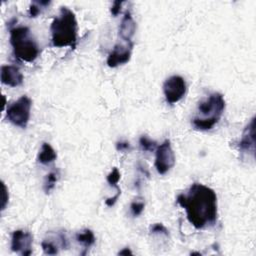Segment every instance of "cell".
<instances>
[{
	"label": "cell",
	"instance_id": "cell-1",
	"mask_svg": "<svg viewBox=\"0 0 256 256\" xmlns=\"http://www.w3.org/2000/svg\"><path fill=\"white\" fill-rule=\"evenodd\" d=\"M176 202L184 208L189 223L196 229H206L217 222V195L201 183H193L186 193L177 196Z\"/></svg>",
	"mask_w": 256,
	"mask_h": 256
},
{
	"label": "cell",
	"instance_id": "cell-2",
	"mask_svg": "<svg viewBox=\"0 0 256 256\" xmlns=\"http://www.w3.org/2000/svg\"><path fill=\"white\" fill-rule=\"evenodd\" d=\"M78 24L75 13L68 7H61L59 14L53 19L50 32L54 47L75 48L77 43Z\"/></svg>",
	"mask_w": 256,
	"mask_h": 256
},
{
	"label": "cell",
	"instance_id": "cell-3",
	"mask_svg": "<svg viewBox=\"0 0 256 256\" xmlns=\"http://www.w3.org/2000/svg\"><path fill=\"white\" fill-rule=\"evenodd\" d=\"M225 110V99L219 92L211 93L202 99L197 106V114L191 120V124L196 130H211L220 120Z\"/></svg>",
	"mask_w": 256,
	"mask_h": 256
},
{
	"label": "cell",
	"instance_id": "cell-4",
	"mask_svg": "<svg viewBox=\"0 0 256 256\" xmlns=\"http://www.w3.org/2000/svg\"><path fill=\"white\" fill-rule=\"evenodd\" d=\"M9 33L14 56L28 63L35 61L39 56L40 49L30 29L23 25L12 26L9 28Z\"/></svg>",
	"mask_w": 256,
	"mask_h": 256
},
{
	"label": "cell",
	"instance_id": "cell-5",
	"mask_svg": "<svg viewBox=\"0 0 256 256\" xmlns=\"http://www.w3.org/2000/svg\"><path fill=\"white\" fill-rule=\"evenodd\" d=\"M32 100L23 95L11 103L6 109V118L14 126L25 129L30 120Z\"/></svg>",
	"mask_w": 256,
	"mask_h": 256
},
{
	"label": "cell",
	"instance_id": "cell-6",
	"mask_svg": "<svg viewBox=\"0 0 256 256\" xmlns=\"http://www.w3.org/2000/svg\"><path fill=\"white\" fill-rule=\"evenodd\" d=\"M187 84L180 75H172L163 83V93L166 102L170 105L179 102L186 94Z\"/></svg>",
	"mask_w": 256,
	"mask_h": 256
},
{
	"label": "cell",
	"instance_id": "cell-7",
	"mask_svg": "<svg viewBox=\"0 0 256 256\" xmlns=\"http://www.w3.org/2000/svg\"><path fill=\"white\" fill-rule=\"evenodd\" d=\"M155 168L160 175L166 174L175 165V154L170 140H164L155 150Z\"/></svg>",
	"mask_w": 256,
	"mask_h": 256
},
{
	"label": "cell",
	"instance_id": "cell-8",
	"mask_svg": "<svg viewBox=\"0 0 256 256\" xmlns=\"http://www.w3.org/2000/svg\"><path fill=\"white\" fill-rule=\"evenodd\" d=\"M41 247L46 255H57L60 250L69 247L68 238L64 230L49 231L41 242Z\"/></svg>",
	"mask_w": 256,
	"mask_h": 256
},
{
	"label": "cell",
	"instance_id": "cell-9",
	"mask_svg": "<svg viewBox=\"0 0 256 256\" xmlns=\"http://www.w3.org/2000/svg\"><path fill=\"white\" fill-rule=\"evenodd\" d=\"M133 46L134 44L132 41H124V43H117L107 57V65L111 68H115L120 65L126 64L131 58Z\"/></svg>",
	"mask_w": 256,
	"mask_h": 256
},
{
	"label": "cell",
	"instance_id": "cell-10",
	"mask_svg": "<svg viewBox=\"0 0 256 256\" xmlns=\"http://www.w3.org/2000/svg\"><path fill=\"white\" fill-rule=\"evenodd\" d=\"M33 236L29 231L15 230L11 236V250L22 256L32 254Z\"/></svg>",
	"mask_w": 256,
	"mask_h": 256
},
{
	"label": "cell",
	"instance_id": "cell-11",
	"mask_svg": "<svg viewBox=\"0 0 256 256\" xmlns=\"http://www.w3.org/2000/svg\"><path fill=\"white\" fill-rule=\"evenodd\" d=\"M239 150L241 155L251 156L252 160L255 157V117H252L250 122L246 125L242 132L241 139L239 141Z\"/></svg>",
	"mask_w": 256,
	"mask_h": 256
},
{
	"label": "cell",
	"instance_id": "cell-12",
	"mask_svg": "<svg viewBox=\"0 0 256 256\" xmlns=\"http://www.w3.org/2000/svg\"><path fill=\"white\" fill-rule=\"evenodd\" d=\"M23 74L14 65H3L1 67V82L10 87H17L23 83Z\"/></svg>",
	"mask_w": 256,
	"mask_h": 256
},
{
	"label": "cell",
	"instance_id": "cell-13",
	"mask_svg": "<svg viewBox=\"0 0 256 256\" xmlns=\"http://www.w3.org/2000/svg\"><path fill=\"white\" fill-rule=\"evenodd\" d=\"M135 31H136V22L134 21L131 12L126 11L119 25V30H118L119 36L123 41L129 42L131 41L133 35L135 34Z\"/></svg>",
	"mask_w": 256,
	"mask_h": 256
},
{
	"label": "cell",
	"instance_id": "cell-14",
	"mask_svg": "<svg viewBox=\"0 0 256 256\" xmlns=\"http://www.w3.org/2000/svg\"><path fill=\"white\" fill-rule=\"evenodd\" d=\"M75 237H76V241L83 246L84 252L81 253L82 255H85L87 250L90 247H92L95 244V241H96V238H95V235H94L93 231L88 229V228L77 232Z\"/></svg>",
	"mask_w": 256,
	"mask_h": 256
},
{
	"label": "cell",
	"instance_id": "cell-15",
	"mask_svg": "<svg viewBox=\"0 0 256 256\" xmlns=\"http://www.w3.org/2000/svg\"><path fill=\"white\" fill-rule=\"evenodd\" d=\"M57 158V153L53 149V147L49 144L44 142L41 146V149L38 153L37 161L42 165H49L53 163Z\"/></svg>",
	"mask_w": 256,
	"mask_h": 256
},
{
	"label": "cell",
	"instance_id": "cell-16",
	"mask_svg": "<svg viewBox=\"0 0 256 256\" xmlns=\"http://www.w3.org/2000/svg\"><path fill=\"white\" fill-rule=\"evenodd\" d=\"M51 4V1H32L30 3L29 9H28V15L31 18H36L38 15H40L43 10H45L49 5Z\"/></svg>",
	"mask_w": 256,
	"mask_h": 256
},
{
	"label": "cell",
	"instance_id": "cell-17",
	"mask_svg": "<svg viewBox=\"0 0 256 256\" xmlns=\"http://www.w3.org/2000/svg\"><path fill=\"white\" fill-rule=\"evenodd\" d=\"M59 171L58 170H54V171H51L49 172L46 177H45V180H44V184H43V190L46 194H48L51 190L54 189L58 179H59Z\"/></svg>",
	"mask_w": 256,
	"mask_h": 256
},
{
	"label": "cell",
	"instance_id": "cell-18",
	"mask_svg": "<svg viewBox=\"0 0 256 256\" xmlns=\"http://www.w3.org/2000/svg\"><path fill=\"white\" fill-rule=\"evenodd\" d=\"M139 145H140L141 149L145 152H152V151H155L157 148L156 141L152 140L147 135H142L139 138Z\"/></svg>",
	"mask_w": 256,
	"mask_h": 256
},
{
	"label": "cell",
	"instance_id": "cell-19",
	"mask_svg": "<svg viewBox=\"0 0 256 256\" xmlns=\"http://www.w3.org/2000/svg\"><path fill=\"white\" fill-rule=\"evenodd\" d=\"M120 178H121V174H120L118 168L114 167V168L109 172V174L107 175L106 181H107V183H108L111 187H114V188L116 189V191H119L120 188H119V186H118V182H119Z\"/></svg>",
	"mask_w": 256,
	"mask_h": 256
},
{
	"label": "cell",
	"instance_id": "cell-20",
	"mask_svg": "<svg viewBox=\"0 0 256 256\" xmlns=\"http://www.w3.org/2000/svg\"><path fill=\"white\" fill-rule=\"evenodd\" d=\"M145 207V202L142 198H137L130 204V212L133 217H138L142 214Z\"/></svg>",
	"mask_w": 256,
	"mask_h": 256
},
{
	"label": "cell",
	"instance_id": "cell-21",
	"mask_svg": "<svg viewBox=\"0 0 256 256\" xmlns=\"http://www.w3.org/2000/svg\"><path fill=\"white\" fill-rule=\"evenodd\" d=\"M150 234H160L164 235L166 237H169V231L168 229L162 224V223H155L150 227Z\"/></svg>",
	"mask_w": 256,
	"mask_h": 256
},
{
	"label": "cell",
	"instance_id": "cell-22",
	"mask_svg": "<svg viewBox=\"0 0 256 256\" xmlns=\"http://www.w3.org/2000/svg\"><path fill=\"white\" fill-rule=\"evenodd\" d=\"M124 1H114L111 8H110V12L111 14L116 17L120 12H121V8H122V5H123Z\"/></svg>",
	"mask_w": 256,
	"mask_h": 256
},
{
	"label": "cell",
	"instance_id": "cell-23",
	"mask_svg": "<svg viewBox=\"0 0 256 256\" xmlns=\"http://www.w3.org/2000/svg\"><path fill=\"white\" fill-rule=\"evenodd\" d=\"M116 149L119 152H128L131 150V146L127 141H118L116 143Z\"/></svg>",
	"mask_w": 256,
	"mask_h": 256
},
{
	"label": "cell",
	"instance_id": "cell-24",
	"mask_svg": "<svg viewBox=\"0 0 256 256\" xmlns=\"http://www.w3.org/2000/svg\"><path fill=\"white\" fill-rule=\"evenodd\" d=\"M120 195H121V190L116 191V193H115L114 196H112V197H110V198H107V199L105 200V204H106L108 207L114 206V204L116 203V201L118 200V198H119Z\"/></svg>",
	"mask_w": 256,
	"mask_h": 256
},
{
	"label": "cell",
	"instance_id": "cell-25",
	"mask_svg": "<svg viewBox=\"0 0 256 256\" xmlns=\"http://www.w3.org/2000/svg\"><path fill=\"white\" fill-rule=\"evenodd\" d=\"M3 187V196H2V204H1V210L3 211L6 207V204L8 202V199H9V195H8V191H7V188L5 186V184L3 183L2 185Z\"/></svg>",
	"mask_w": 256,
	"mask_h": 256
},
{
	"label": "cell",
	"instance_id": "cell-26",
	"mask_svg": "<svg viewBox=\"0 0 256 256\" xmlns=\"http://www.w3.org/2000/svg\"><path fill=\"white\" fill-rule=\"evenodd\" d=\"M118 254L119 255H128V254L132 255V251L128 247H126V248H123L121 251H119Z\"/></svg>",
	"mask_w": 256,
	"mask_h": 256
}]
</instances>
